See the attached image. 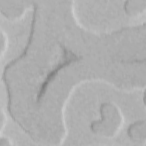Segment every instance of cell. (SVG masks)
<instances>
[{
	"mask_svg": "<svg viewBox=\"0 0 146 146\" xmlns=\"http://www.w3.org/2000/svg\"><path fill=\"white\" fill-rule=\"evenodd\" d=\"M6 122V117L5 111L2 108H1V127H0V136H2V133L5 127Z\"/></svg>",
	"mask_w": 146,
	"mask_h": 146,
	"instance_id": "cell-5",
	"label": "cell"
},
{
	"mask_svg": "<svg viewBox=\"0 0 146 146\" xmlns=\"http://www.w3.org/2000/svg\"><path fill=\"white\" fill-rule=\"evenodd\" d=\"M13 145V143L10 141V140L6 137H3L2 136L1 137L0 139V145Z\"/></svg>",
	"mask_w": 146,
	"mask_h": 146,
	"instance_id": "cell-6",
	"label": "cell"
},
{
	"mask_svg": "<svg viewBox=\"0 0 146 146\" xmlns=\"http://www.w3.org/2000/svg\"><path fill=\"white\" fill-rule=\"evenodd\" d=\"M1 58H2L4 56L5 53L8 46V38L6 33H5V31L2 29H1Z\"/></svg>",
	"mask_w": 146,
	"mask_h": 146,
	"instance_id": "cell-3",
	"label": "cell"
},
{
	"mask_svg": "<svg viewBox=\"0 0 146 146\" xmlns=\"http://www.w3.org/2000/svg\"><path fill=\"white\" fill-rule=\"evenodd\" d=\"M82 58H83L82 56H78L76 55V54H74L72 56L71 58L65 59L64 61L58 64L55 68H54L51 71H50L47 74L45 80L43 81V82L42 83V84H41V86L39 88V92H38V94L36 96L37 102L38 103L40 102V100L42 99V96L44 95V94L46 91V90H47L48 84L50 83V82H51V81L52 80L54 77L55 76V75L58 74V72L59 70H60L61 69L71 64V63H72L75 62H76V61H78V60L82 59Z\"/></svg>",
	"mask_w": 146,
	"mask_h": 146,
	"instance_id": "cell-2",
	"label": "cell"
},
{
	"mask_svg": "<svg viewBox=\"0 0 146 146\" xmlns=\"http://www.w3.org/2000/svg\"><path fill=\"white\" fill-rule=\"evenodd\" d=\"M145 123V120H138V121H136L132 124H131L127 128V135L130 138V139L131 140H133V136L131 134V129L137 126V125H140V124H142L143 123Z\"/></svg>",
	"mask_w": 146,
	"mask_h": 146,
	"instance_id": "cell-4",
	"label": "cell"
},
{
	"mask_svg": "<svg viewBox=\"0 0 146 146\" xmlns=\"http://www.w3.org/2000/svg\"><path fill=\"white\" fill-rule=\"evenodd\" d=\"M33 3V7H34V11H33V17H32V20H31V26H30V34L29 36V39L27 42V44L23 50L22 52L16 58L13 59L11 61L9 62L3 68V71L2 73V80L3 81L6 88V91H7V108L8 112L9 113V115L11 117H14V115L13 113L11 111V93L10 91V87L9 83L7 82V77H6V72L7 70L11 67L13 65H14L15 63H16L18 61L22 59L24 56H25L27 54V52L28 51V50L32 43L33 39V36L35 32V23H36V13H37V9H38V5L34 2Z\"/></svg>",
	"mask_w": 146,
	"mask_h": 146,
	"instance_id": "cell-1",
	"label": "cell"
}]
</instances>
